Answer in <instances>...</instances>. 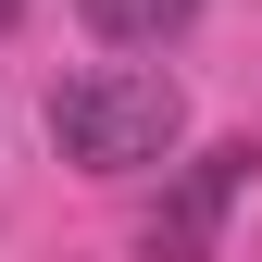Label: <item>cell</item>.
Returning <instances> with one entry per match:
<instances>
[{
	"label": "cell",
	"mask_w": 262,
	"mask_h": 262,
	"mask_svg": "<svg viewBox=\"0 0 262 262\" xmlns=\"http://www.w3.org/2000/svg\"><path fill=\"white\" fill-rule=\"evenodd\" d=\"M237 187H262V138H212L200 162H175V175H162L138 250H150V262H212V250H225V212H237Z\"/></svg>",
	"instance_id": "cell-2"
},
{
	"label": "cell",
	"mask_w": 262,
	"mask_h": 262,
	"mask_svg": "<svg viewBox=\"0 0 262 262\" xmlns=\"http://www.w3.org/2000/svg\"><path fill=\"white\" fill-rule=\"evenodd\" d=\"M13 13H25V0H0V25H13Z\"/></svg>",
	"instance_id": "cell-4"
},
{
	"label": "cell",
	"mask_w": 262,
	"mask_h": 262,
	"mask_svg": "<svg viewBox=\"0 0 262 262\" xmlns=\"http://www.w3.org/2000/svg\"><path fill=\"white\" fill-rule=\"evenodd\" d=\"M175 138H187V100L162 62H88L50 88V150L75 175H150V162H175Z\"/></svg>",
	"instance_id": "cell-1"
},
{
	"label": "cell",
	"mask_w": 262,
	"mask_h": 262,
	"mask_svg": "<svg viewBox=\"0 0 262 262\" xmlns=\"http://www.w3.org/2000/svg\"><path fill=\"white\" fill-rule=\"evenodd\" d=\"M75 13H88L100 50H175L187 25H200V0H75Z\"/></svg>",
	"instance_id": "cell-3"
}]
</instances>
